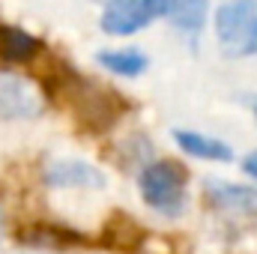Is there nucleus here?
Instances as JSON below:
<instances>
[{
    "mask_svg": "<svg viewBox=\"0 0 257 254\" xmlns=\"http://www.w3.org/2000/svg\"><path fill=\"white\" fill-rule=\"evenodd\" d=\"M165 15L186 33H197L206 15V0H165Z\"/></svg>",
    "mask_w": 257,
    "mask_h": 254,
    "instance_id": "10",
    "label": "nucleus"
},
{
    "mask_svg": "<svg viewBox=\"0 0 257 254\" xmlns=\"http://www.w3.org/2000/svg\"><path fill=\"white\" fill-rule=\"evenodd\" d=\"M96 60L105 66L108 72L114 75H123V78H135L147 69V54H141L138 48H111V51H99Z\"/></svg>",
    "mask_w": 257,
    "mask_h": 254,
    "instance_id": "9",
    "label": "nucleus"
},
{
    "mask_svg": "<svg viewBox=\"0 0 257 254\" xmlns=\"http://www.w3.org/2000/svg\"><path fill=\"white\" fill-rule=\"evenodd\" d=\"M45 183L57 186V189H99V186H105V177H102V171H96L87 162L60 159L45 168Z\"/></svg>",
    "mask_w": 257,
    "mask_h": 254,
    "instance_id": "5",
    "label": "nucleus"
},
{
    "mask_svg": "<svg viewBox=\"0 0 257 254\" xmlns=\"http://www.w3.org/2000/svg\"><path fill=\"white\" fill-rule=\"evenodd\" d=\"M108 3H111V0H108Z\"/></svg>",
    "mask_w": 257,
    "mask_h": 254,
    "instance_id": "13",
    "label": "nucleus"
},
{
    "mask_svg": "<svg viewBox=\"0 0 257 254\" xmlns=\"http://www.w3.org/2000/svg\"><path fill=\"white\" fill-rule=\"evenodd\" d=\"M242 168H245V174H248V177H254V180H257V153H251V156L242 162Z\"/></svg>",
    "mask_w": 257,
    "mask_h": 254,
    "instance_id": "11",
    "label": "nucleus"
},
{
    "mask_svg": "<svg viewBox=\"0 0 257 254\" xmlns=\"http://www.w3.org/2000/svg\"><path fill=\"white\" fill-rule=\"evenodd\" d=\"M159 15H165V0H111L102 12V30L111 36H128Z\"/></svg>",
    "mask_w": 257,
    "mask_h": 254,
    "instance_id": "3",
    "label": "nucleus"
},
{
    "mask_svg": "<svg viewBox=\"0 0 257 254\" xmlns=\"http://www.w3.org/2000/svg\"><path fill=\"white\" fill-rule=\"evenodd\" d=\"M206 197H209V203H212L215 209H221V212H239V215L257 212V189H245V186L209 180V183H206Z\"/></svg>",
    "mask_w": 257,
    "mask_h": 254,
    "instance_id": "6",
    "label": "nucleus"
},
{
    "mask_svg": "<svg viewBox=\"0 0 257 254\" xmlns=\"http://www.w3.org/2000/svg\"><path fill=\"white\" fill-rule=\"evenodd\" d=\"M36 51H39V42L30 33H24L18 27H9V24H0V60H6V63H24Z\"/></svg>",
    "mask_w": 257,
    "mask_h": 254,
    "instance_id": "8",
    "label": "nucleus"
},
{
    "mask_svg": "<svg viewBox=\"0 0 257 254\" xmlns=\"http://www.w3.org/2000/svg\"><path fill=\"white\" fill-rule=\"evenodd\" d=\"M215 30L224 54L245 57L257 51V0H233L218 9Z\"/></svg>",
    "mask_w": 257,
    "mask_h": 254,
    "instance_id": "1",
    "label": "nucleus"
},
{
    "mask_svg": "<svg viewBox=\"0 0 257 254\" xmlns=\"http://www.w3.org/2000/svg\"><path fill=\"white\" fill-rule=\"evenodd\" d=\"M174 141L189 153V156H197V159H209V162H227L233 153L224 141H215V138H206V135H197V132H174Z\"/></svg>",
    "mask_w": 257,
    "mask_h": 254,
    "instance_id": "7",
    "label": "nucleus"
},
{
    "mask_svg": "<svg viewBox=\"0 0 257 254\" xmlns=\"http://www.w3.org/2000/svg\"><path fill=\"white\" fill-rule=\"evenodd\" d=\"M254 114H257V108H254Z\"/></svg>",
    "mask_w": 257,
    "mask_h": 254,
    "instance_id": "12",
    "label": "nucleus"
},
{
    "mask_svg": "<svg viewBox=\"0 0 257 254\" xmlns=\"http://www.w3.org/2000/svg\"><path fill=\"white\" fill-rule=\"evenodd\" d=\"M141 194L153 209L165 215H177L186 203V171L174 162L147 165L141 171Z\"/></svg>",
    "mask_w": 257,
    "mask_h": 254,
    "instance_id": "2",
    "label": "nucleus"
},
{
    "mask_svg": "<svg viewBox=\"0 0 257 254\" xmlns=\"http://www.w3.org/2000/svg\"><path fill=\"white\" fill-rule=\"evenodd\" d=\"M42 111V99L30 81L0 72V120H30Z\"/></svg>",
    "mask_w": 257,
    "mask_h": 254,
    "instance_id": "4",
    "label": "nucleus"
}]
</instances>
